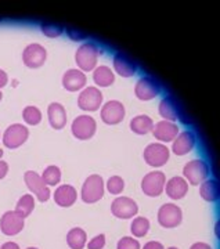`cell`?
<instances>
[{
	"label": "cell",
	"mask_w": 220,
	"mask_h": 249,
	"mask_svg": "<svg viewBox=\"0 0 220 249\" xmlns=\"http://www.w3.org/2000/svg\"><path fill=\"white\" fill-rule=\"evenodd\" d=\"M106 193V181L100 175H90L80 191V198L85 204H96L100 199H103Z\"/></svg>",
	"instance_id": "obj_1"
},
{
	"label": "cell",
	"mask_w": 220,
	"mask_h": 249,
	"mask_svg": "<svg viewBox=\"0 0 220 249\" xmlns=\"http://www.w3.org/2000/svg\"><path fill=\"white\" fill-rule=\"evenodd\" d=\"M98 47L92 42L83 43L75 53V62L78 65V70L82 72H92L96 70L97 60H98Z\"/></svg>",
	"instance_id": "obj_2"
},
{
	"label": "cell",
	"mask_w": 220,
	"mask_h": 249,
	"mask_svg": "<svg viewBox=\"0 0 220 249\" xmlns=\"http://www.w3.org/2000/svg\"><path fill=\"white\" fill-rule=\"evenodd\" d=\"M209 176V166L202 160H193L187 162L183 168V178L191 186H200Z\"/></svg>",
	"instance_id": "obj_3"
},
{
	"label": "cell",
	"mask_w": 220,
	"mask_h": 249,
	"mask_svg": "<svg viewBox=\"0 0 220 249\" xmlns=\"http://www.w3.org/2000/svg\"><path fill=\"white\" fill-rule=\"evenodd\" d=\"M143 157L147 165L152 168H161L167 163L170 151L164 142H151L144 148Z\"/></svg>",
	"instance_id": "obj_4"
},
{
	"label": "cell",
	"mask_w": 220,
	"mask_h": 249,
	"mask_svg": "<svg viewBox=\"0 0 220 249\" xmlns=\"http://www.w3.org/2000/svg\"><path fill=\"white\" fill-rule=\"evenodd\" d=\"M165 184H166V176L164 172L154 170L147 173L143 180H141V190L147 196L155 198L159 196L165 191Z\"/></svg>",
	"instance_id": "obj_5"
},
{
	"label": "cell",
	"mask_w": 220,
	"mask_h": 249,
	"mask_svg": "<svg viewBox=\"0 0 220 249\" xmlns=\"http://www.w3.org/2000/svg\"><path fill=\"white\" fill-rule=\"evenodd\" d=\"M97 130V122L93 116L79 115L71 124V132L78 140H90Z\"/></svg>",
	"instance_id": "obj_6"
},
{
	"label": "cell",
	"mask_w": 220,
	"mask_h": 249,
	"mask_svg": "<svg viewBox=\"0 0 220 249\" xmlns=\"http://www.w3.org/2000/svg\"><path fill=\"white\" fill-rule=\"evenodd\" d=\"M111 213L122 220L133 219L139 213V205L130 196H118L111 204Z\"/></svg>",
	"instance_id": "obj_7"
},
{
	"label": "cell",
	"mask_w": 220,
	"mask_h": 249,
	"mask_svg": "<svg viewBox=\"0 0 220 249\" xmlns=\"http://www.w3.org/2000/svg\"><path fill=\"white\" fill-rule=\"evenodd\" d=\"M24 181H25V184H27L28 190L36 196L37 201L46 202V201L50 199V196H52L50 188H49V186H46V183L43 181L42 176H39L36 172H34V170H28V172H25V175H24Z\"/></svg>",
	"instance_id": "obj_8"
},
{
	"label": "cell",
	"mask_w": 220,
	"mask_h": 249,
	"mask_svg": "<svg viewBox=\"0 0 220 249\" xmlns=\"http://www.w3.org/2000/svg\"><path fill=\"white\" fill-rule=\"evenodd\" d=\"M28 137H29V129L25 124H13L3 133V144L10 150H16L27 142Z\"/></svg>",
	"instance_id": "obj_9"
},
{
	"label": "cell",
	"mask_w": 220,
	"mask_h": 249,
	"mask_svg": "<svg viewBox=\"0 0 220 249\" xmlns=\"http://www.w3.org/2000/svg\"><path fill=\"white\" fill-rule=\"evenodd\" d=\"M78 107L88 112H94L103 107V93L98 88H85L78 96Z\"/></svg>",
	"instance_id": "obj_10"
},
{
	"label": "cell",
	"mask_w": 220,
	"mask_h": 249,
	"mask_svg": "<svg viewBox=\"0 0 220 249\" xmlns=\"http://www.w3.org/2000/svg\"><path fill=\"white\" fill-rule=\"evenodd\" d=\"M125 115H126L125 106L118 100H110L100 108V118L106 124L112 126V124H121L125 119Z\"/></svg>",
	"instance_id": "obj_11"
},
{
	"label": "cell",
	"mask_w": 220,
	"mask_h": 249,
	"mask_svg": "<svg viewBox=\"0 0 220 249\" xmlns=\"http://www.w3.org/2000/svg\"><path fill=\"white\" fill-rule=\"evenodd\" d=\"M158 223L164 229H175L183 220L180 206L175 204H164L158 211Z\"/></svg>",
	"instance_id": "obj_12"
},
{
	"label": "cell",
	"mask_w": 220,
	"mask_h": 249,
	"mask_svg": "<svg viewBox=\"0 0 220 249\" xmlns=\"http://www.w3.org/2000/svg\"><path fill=\"white\" fill-rule=\"evenodd\" d=\"M25 219L16 211H7L0 217V230L4 235H17L24 230Z\"/></svg>",
	"instance_id": "obj_13"
},
{
	"label": "cell",
	"mask_w": 220,
	"mask_h": 249,
	"mask_svg": "<svg viewBox=\"0 0 220 249\" xmlns=\"http://www.w3.org/2000/svg\"><path fill=\"white\" fill-rule=\"evenodd\" d=\"M46 58H47V52L39 43H31L22 52V62L25 64V67L32 70L40 68L46 62Z\"/></svg>",
	"instance_id": "obj_14"
},
{
	"label": "cell",
	"mask_w": 220,
	"mask_h": 249,
	"mask_svg": "<svg viewBox=\"0 0 220 249\" xmlns=\"http://www.w3.org/2000/svg\"><path fill=\"white\" fill-rule=\"evenodd\" d=\"M159 85L150 76H144L139 79L134 86V94L141 101H150L159 94Z\"/></svg>",
	"instance_id": "obj_15"
},
{
	"label": "cell",
	"mask_w": 220,
	"mask_h": 249,
	"mask_svg": "<svg viewBox=\"0 0 220 249\" xmlns=\"http://www.w3.org/2000/svg\"><path fill=\"white\" fill-rule=\"evenodd\" d=\"M86 83H88L86 73L82 72L80 70H76V68L68 70L67 72H64V75H62V86H64V89L68 90V91H72V93L85 89Z\"/></svg>",
	"instance_id": "obj_16"
},
{
	"label": "cell",
	"mask_w": 220,
	"mask_h": 249,
	"mask_svg": "<svg viewBox=\"0 0 220 249\" xmlns=\"http://www.w3.org/2000/svg\"><path fill=\"white\" fill-rule=\"evenodd\" d=\"M179 132V126L173 122L169 121H159L157 124H154L152 134L154 137L161 142H173L177 137Z\"/></svg>",
	"instance_id": "obj_17"
},
{
	"label": "cell",
	"mask_w": 220,
	"mask_h": 249,
	"mask_svg": "<svg viewBox=\"0 0 220 249\" xmlns=\"http://www.w3.org/2000/svg\"><path fill=\"white\" fill-rule=\"evenodd\" d=\"M54 202L60 208H71L78 199V191L71 184H61L55 188L53 194Z\"/></svg>",
	"instance_id": "obj_18"
},
{
	"label": "cell",
	"mask_w": 220,
	"mask_h": 249,
	"mask_svg": "<svg viewBox=\"0 0 220 249\" xmlns=\"http://www.w3.org/2000/svg\"><path fill=\"white\" fill-rule=\"evenodd\" d=\"M195 147V134L190 130H184L177 134V137L172 142V151L179 157L187 155L188 152L193 151Z\"/></svg>",
	"instance_id": "obj_19"
},
{
	"label": "cell",
	"mask_w": 220,
	"mask_h": 249,
	"mask_svg": "<svg viewBox=\"0 0 220 249\" xmlns=\"http://www.w3.org/2000/svg\"><path fill=\"white\" fill-rule=\"evenodd\" d=\"M165 193L169 198L172 199H182L184 198L185 194L188 193V183L184 178L175 176V178H169L165 184Z\"/></svg>",
	"instance_id": "obj_20"
},
{
	"label": "cell",
	"mask_w": 220,
	"mask_h": 249,
	"mask_svg": "<svg viewBox=\"0 0 220 249\" xmlns=\"http://www.w3.org/2000/svg\"><path fill=\"white\" fill-rule=\"evenodd\" d=\"M47 116H49V124L54 130H61L67 124V111L60 103H52L47 107Z\"/></svg>",
	"instance_id": "obj_21"
},
{
	"label": "cell",
	"mask_w": 220,
	"mask_h": 249,
	"mask_svg": "<svg viewBox=\"0 0 220 249\" xmlns=\"http://www.w3.org/2000/svg\"><path fill=\"white\" fill-rule=\"evenodd\" d=\"M112 64H114L115 72L119 76H122V78H132L133 75L136 73V71H137L136 64L130 58H128L126 55L121 53H118L115 55Z\"/></svg>",
	"instance_id": "obj_22"
},
{
	"label": "cell",
	"mask_w": 220,
	"mask_h": 249,
	"mask_svg": "<svg viewBox=\"0 0 220 249\" xmlns=\"http://www.w3.org/2000/svg\"><path fill=\"white\" fill-rule=\"evenodd\" d=\"M200 196L206 202H216L220 199V183L215 178H206L200 184Z\"/></svg>",
	"instance_id": "obj_23"
},
{
	"label": "cell",
	"mask_w": 220,
	"mask_h": 249,
	"mask_svg": "<svg viewBox=\"0 0 220 249\" xmlns=\"http://www.w3.org/2000/svg\"><path fill=\"white\" fill-rule=\"evenodd\" d=\"M93 80L98 88H110L111 85H114L115 73L110 67L101 65L93 71Z\"/></svg>",
	"instance_id": "obj_24"
},
{
	"label": "cell",
	"mask_w": 220,
	"mask_h": 249,
	"mask_svg": "<svg viewBox=\"0 0 220 249\" xmlns=\"http://www.w3.org/2000/svg\"><path fill=\"white\" fill-rule=\"evenodd\" d=\"M159 115L164 118V121H169V122H176L179 116V109H177L175 100L170 97H165L161 103H159Z\"/></svg>",
	"instance_id": "obj_25"
},
{
	"label": "cell",
	"mask_w": 220,
	"mask_h": 249,
	"mask_svg": "<svg viewBox=\"0 0 220 249\" xmlns=\"http://www.w3.org/2000/svg\"><path fill=\"white\" fill-rule=\"evenodd\" d=\"M154 129V121L148 115H137L130 121V130L133 133L144 136Z\"/></svg>",
	"instance_id": "obj_26"
},
{
	"label": "cell",
	"mask_w": 220,
	"mask_h": 249,
	"mask_svg": "<svg viewBox=\"0 0 220 249\" xmlns=\"http://www.w3.org/2000/svg\"><path fill=\"white\" fill-rule=\"evenodd\" d=\"M67 244L71 249H83L88 244V234L80 227H73L67 232Z\"/></svg>",
	"instance_id": "obj_27"
},
{
	"label": "cell",
	"mask_w": 220,
	"mask_h": 249,
	"mask_svg": "<svg viewBox=\"0 0 220 249\" xmlns=\"http://www.w3.org/2000/svg\"><path fill=\"white\" fill-rule=\"evenodd\" d=\"M34 209H35V196L32 194H25L18 199L14 211L21 214L24 219H27L28 216L34 212Z\"/></svg>",
	"instance_id": "obj_28"
},
{
	"label": "cell",
	"mask_w": 220,
	"mask_h": 249,
	"mask_svg": "<svg viewBox=\"0 0 220 249\" xmlns=\"http://www.w3.org/2000/svg\"><path fill=\"white\" fill-rule=\"evenodd\" d=\"M130 231H132L133 237H136V238L146 237L150 231V220L147 217H143V216L133 217L132 224H130Z\"/></svg>",
	"instance_id": "obj_29"
},
{
	"label": "cell",
	"mask_w": 220,
	"mask_h": 249,
	"mask_svg": "<svg viewBox=\"0 0 220 249\" xmlns=\"http://www.w3.org/2000/svg\"><path fill=\"white\" fill-rule=\"evenodd\" d=\"M42 178L46 183V186L54 187L57 186L61 181V169L55 165H50L43 170L42 173Z\"/></svg>",
	"instance_id": "obj_30"
},
{
	"label": "cell",
	"mask_w": 220,
	"mask_h": 249,
	"mask_svg": "<svg viewBox=\"0 0 220 249\" xmlns=\"http://www.w3.org/2000/svg\"><path fill=\"white\" fill-rule=\"evenodd\" d=\"M22 119L29 126H36L42 122V112L35 106H28L22 109Z\"/></svg>",
	"instance_id": "obj_31"
},
{
	"label": "cell",
	"mask_w": 220,
	"mask_h": 249,
	"mask_svg": "<svg viewBox=\"0 0 220 249\" xmlns=\"http://www.w3.org/2000/svg\"><path fill=\"white\" fill-rule=\"evenodd\" d=\"M106 188L110 194L112 196H119L125 190V180L121 176H111L106 183Z\"/></svg>",
	"instance_id": "obj_32"
},
{
	"label": "cell",
	"mask_w": 220,
	"mask_h": 249,
	"mask_svg": "<svg viewBox=\"0 0 220 249\" xmlns=\"http://www.w3.org/2000/svg\"><path fill=\"white\" fill-rule=\"evenodd\" d=\"M40 29L44 35L49 36V37H58L62 34V27L57 25V24H52V22H43L40 25Z\"/></svg>",
	"instance_id": "obj_33"
},
{
	"label": "cell",
	"mask_w": 220,
	"mask_h": 249,
	"mask_svg": "<svg viewBox=\"0 0 220 249\" xmlns=\"http://www.w3.org/2000/svg\"><path fill=\"white\" fill-rule=\"evenodd\" d=\"M116 249H141V245L133 237H122L116 244Z\"/></svg>",
	"instance_id": "obj_34"
},
{
	"label": "cell",
	"mask_w": 220,
	"mask_h": 249,
	"mask_svg": "<svg viewBox=\"0 0 220 249\" xmlns=\"http://www.w3.org/2000/svg\"><path fill=\"white\" fill-rule=\"evenodd\" d=\"M104 247H106V235L104 234H98L90 241H88V244H86L88 249H103Z\"/></svg>",
	"instance_id": "obj_35"
},
{
	"label": "cell",
	"mask_w": 220,
	"mask_h": 249,
	"mask_svg": "<svg viewBox=\"0 0 220 249\" xmlns=\"http://www.w3.org/2000/svg\"><path fill=\"white\" fill-rule=\"evenodd\" d=\"M141 249H165V247L158 241H148Z\"/></svg>",
	"instance_id": "obj_36"
},
{
	"label": "cell",
	"mask_w": 220,
	"mask_h": 249,
	"mask_svg": "<svg viewBox=\"0 0 220 249\" xmlns=\"http://www.w3.org/2000/svg\"><path fill=\"white\" fill-rule=\"evenodd\" d=\"M9 173V163L6 160H0V180L4 178Z\"/></svg>",
	"instance_id": "obj_37"
},
{
	"label": "cell",
	"mask_w": 220,
	"mask_h": 249,
	"mask_svg": "<svg viewBox=\"0 0 220 249\" xmlns=\"http://www.w3.org/2000/svg\"><path fill=\"white\" fill-rule=\"evenodd\" d=\"M7 82H9V76H7V73L3 71V70H0V90L3 89V88L7 85Z\"/></svg>",
	"instance_id": "obj_38"
},
{
	"label": "cell",
	"mask_w": 220,
	"mask_h": 249,
	"mask_svg": "<svg viewBox=\"0 0 220 249\" xmlns=\"http://www.w3.org/2000/svg\"><path fill=\"white\" fill-rule=\"evenodd\" d=\"M190 249H212V247L206 242H194Z\"/></svg>",
	"instance_id": "obj_39"
},
{
	"label": "cell",
	"mask_w": 220,
	"mask_h": 249,
	"mask_svg": "<svg viewBox=\"0 0 220 249\" xmlns=\"http://www.w3.org/2000/svg\"><path fill=\"white\" fill-rule=\"evenodd\" d=\"M0 249H21L19 248V245H18L17 242H13V241H9V242H4Z\"/></svg>",
	"instance_id": "obj_40"
},
{
	"label": "cell",
	"mask_w": 220,
	"mask_h": 249,
	"mask_svg": "<svg viewBox=\"0 0 220 249\" xmlns=\"http://www.w3.org/2000/svg\"><path fill=\"white\" fill-rule=\"evenodd\" d=\"M215 235L218 237V240L220 241V219L215 223Z\"/></svg>",
	"instance_id": "obj_41"
},
{
	"label": "cell",
	"mask_w": 220,
	"mask_h": 249,
	"mask_svg": "<svg viewBox=\"0 0 220 249\" xmlns=\"http://www.w3.org/2000/svg\"><path fill=\"white\" fill-rule=\"evenodd\" d=\"M68 34H70V35L72 36V39H73V40H79L80 37H82V35H79V34H76V32H73V31H68Z\"/></svg>",
	"instance_id": "obj_42"
},
{
	"label": "cell",
	"mask_w": 220,
	"mask_h": 249,
	"mask_svg": "<svg viewBox=\"0 0 220 249\" xmlns=\"http://www.w3.org/2000/svg\"><path fill=\"white\" fill-rule=\"evenodd\" d=\"M1 157H3V150L0 148V160H1Z\"/></svg>",
	"instance_id": "obj_43"
},
{
	"label": "cell",
	"mask_w": 220,
	"mask_h": 249,
	"mask_svg": "<svg viewBox=\"0 0 220 249\" xmlns=\"http://www.w3.org/2000/svg\"><path fill=\"white\" fill-rule=\"evenodd\" d=\"M1 98H3V93L0 91V101H1Z\"/></svg>",
	"instance_id": "obj_44"
},
{
	"label": "cell",
	"mask_w": 220,
	"mask_h": 249,
	"mask_svg": "<svg viewBox=\"0 0 220 249\" xmlns=\"http://www.w3.org/2000/svg\"><path fill=\"white\" fill-rule=\"evenodd\" d=\"M27 249H39V248H36V247H29V248H27Z\"/></svg>",
	"instance_id": "obj_45"
},
{
	"label": "cell",
	"mask_w": 220,
	"mask_h": 249,
	"mask_svg": "<svg viewBox=\"0 0 220 249\" xmlns=\"http://www.w3.org/2000/svg\"><path fill=\"white\" fill-rule=\"evenodd\" d=\"M167 249H179V248H176V247H170V248H167Z\"/></svg>",
	"instance_id": "obj_46"
}]
</instances>
